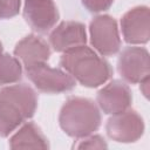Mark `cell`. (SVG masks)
<instances>
[{
	"instance_id": "obj_2",
	"label": "cell",
	"mask_w": 150,
	"mask_h": 150,
	"mask_svg": "<svg viewBox=\"0 0 150 150\" xmlns=\"http://www.w3.org/2000/svg\"><path fill=\"white\" fill-rule=\"evenodd\" d=\"M101 112L96 103L87 97L71 96L61 107L59 123L70 137L83 138L94 134L101 125Z\"/></svg>"
},
{
	"instance_id": "obj_1",
	"label": "cell",
	"mask_w": 150,
	"mask_h": 150,
	"mask_svg": "<svg viewBox=\"0 0 150 150\" xmlns=\"http://www.w3.org/2000/svg\"><path fill=\"white\" fill-rule=\"evenodd\" d=\"M60 66L87 88H97L112 75L110 63L86 45L64 52L60 59Z\"/></svg>"
},
{
	"instance_id": "obj_20",
	"label": "cell",
	"mask_w": 150,
	"mask_h": 150,
	"mask_svg": "<svg viewBox=\"0 0 150 150\" xmlns=\"http://www.w3.org/2000/svg\"><path fill=\"white\" fill-rule=\"evenodd\" d=\"M2 49H4V48H2V43H1V41H0V55L2 54Z\"/></svg>"
},
{
	"instance_id": "obj_16",
	"label": "cell",
	"mask_w": 150,
	"mask_h": 150,
	"mask_svg": "<svg viewBox=\"0 0 150 150\" xmlns=\"http://www.w3.org/2000/svg\"><path fill=\"white\" fill-rule=\"evenodd\" d=\"M76 149H107L108 144L105 139L101 135H88L79 141L77 144L74 145Z\"/></svg>"
},
{
	"instance_id": "obj_15",
	"label": "cell",
	"mask_w": 150,
	"mask_h": 150,
	"mask_svg": "<svg viewBox=\"0 0 150 150\" xmlns=\"http://www.w3.org/2000/svg\"><path fill=\"white\" fill-rule=\"evenodd\" d=\"M22 66L21 62L9 54L0 55V86L13 84L21 80Z\"/></svg>"
},
{
	"instance_id": "obj_6",
	"label": "cell",
	"mask_w": 150,
	"mask_h": 150,
	"mask_svg": "<svg viewBox=\"0 0 150 150\" xmlns=\"http://www.w3.org/2000/svg\"><path fill=\"white\" fill-rule=\"evenodd\" d=\"M117 70L125 82L139 83L150 75L149 52L144 47L124 48L117 60Z\"/></svg>"
},
{
	"instance_id": "obj_11",
	"label": "cell",
	"mask_w": 150,
	"mask_h": 150,
	"mask_svg": "<svg viewBox=\"0 0 150 150\" xmlns=\"http://www.w3.org/2000/svg\"><path fill=\"white\" fill-rule=\"evenodd\" d=\"M14 55L27 69L47 63L50 57V47L42 38L29 34L16 43Z\"/></svg>"
},
{
	"instance_id": "obj_10",
	"label": "cell",
	"mask_w": 150,
	"mask_h": 150,
	"mask_svg": "<svg viewBox=\"0 0 150 150\" xmlns=\"http://www.w3.org/2000/svg\"><path fill=\"white\" fill-rule=\"evenodd\" d=\"M86 26L79 21H63L49 34V43L55 52L64 53L71 48L86 45Z\"/></svg>"
},
{
	"instance_id": "obj_13",
	"label": "cell",
	"mask_w": 150,
	"mask_h": 150,
	"mask_svg": "<svg viewBox=\"0 0 150 150\" xmlns=\"http://www.w3.org/2000/svg\"><path fill=\"white\" fill-rule=\"evenodd\" d=\"M9 148L18 149H48L49 143L46 136L42 134L40 128L33 123L28 122L23 124L11 138Z\"/></svg>"
},
{
	"instance_id": "obj_18",
	"label": "cell",
	"mask_w": 150,
	"mask_h": 150,
	"mask_svg": "<svg viewBox=\"0 0 150 150\" xmlns=\"http://www.w3.org/2000/svg\"><path fill=\"white\" fill-rule=\"evenodd\" d=\"M82 5L91 13H100L109 9L114 0H81Z\"/></svg>"
},
{
	"instance_id": "obj_12",
	"label": "cell",
	"mask_w": 150,
	"mask_h": 150,
	"mask_svg": "<svg viewBox=\"0 0 150 150\" xmlns=\"http://www.w3.org/2000/svg\"><path fill=\"white\" fill-rule=\"evenodd\" d=\"M0 98L13 103L23 114L25 118H32L38 108V95L26 83L12 84L0 89Z\"/></svg>"
},
{
	"instance_id": "obj_14",
	"label": "cell",
	"mask_w": 150,
	"mask_h": 150,
	"mask_svg": "<svg viewBox=\"0 0 150 150\" xmlns=\"http://www.w3.org/2000/svg\"><path fill=\"white\" fill-rule=\"evenodd\" d=\"M23 114L7 100L0 98V137H7L25 121Z\"/></svg>"
},
{
	"instance_id": "obj_9",
	"label": "cell",
	"mask_w": 150,
	"mask_h": 150,
	"mask_svg": "<svg viewBox=\"0 0 150 150\" xmlns=\"http://www.w3.org/2000/svg\"><path fill=\"white\" fill-rule=\"evenodd\" d=\"M96 101L100 109L104 114L114 115L130 108L132 94L125 82L112 80L98 90Z\"/></svg>"
},
{
	"instance_id": "obj_17",
	"label": "cell",
	"mask_w": 150,
	"mask_h": 150,
	"mask_svg": "<svg viewBox=\"0 0 150 150\" xmlns=\"http://www.w3.org/2000/svg\"><path fill=\"white\" fill-rule=\"evenodd\" d=\"M21 0H0V19H11L19 14Z\"/></svg>"
},
{
	"instance_id": "obj_3",
	"label": "cell",
	"mask_w": 150,
	"mask_h": 150,
	"mask_svg": "<svg viewBox=\"0 0 150 150\" xmlns=\"http://www.w3.org/2000/svg\"><path fill=\"white\" fill-rule=\"evenodd\" d=\"M90 43L101 56H111L121 48V38L116 20L107 14L97 15L89 26Z\"/></svg>"
},
{
	"instance_id": "obj_19",
	"label": "cell",
	"mask_w": 150,
	"mask_h": 150,
	"mask_svg": "<svg viewBox=\"0 0 150 150\" xmlns=\"http://www.w3.org/2000/svg\"><path fill=\"white\" fill-rule=\"evenodd\" d=\"M149 82H150L149 76L145 77L144 80H142V81L139 82V84H141V91L143 93V95H144L146 98H148V96H149Z\"/></svg>"
},
{
	"instance_id": "obj_8",
	"label": "cell",
	"mask_w": 150,
	"mask_h": 150,
	"mask_svg": "<svg viewBox=\"0 0 150 150\" xmlns=\"http://www.w3.org/2000/svg\"><path fill=\"white\" fill-rule=\"evenodd\" d=\"M59 16L53 0H25L23 18L29 27L38 33L45 34L54 28Z\"/></svg>"
},
{
	"instance_id": "obj_4",
	"label": "cell",
	"mask_w": 150,
	"mask_h": 150,
	"mask_svg": "<svg viewBox=\"0 0 150 150\" xmlns=\"http://www.w3.org/2000/svg\"><path fill=\"white\" fill-rule=\"evenodd\" d=\"M26 74L38 90L47 94L70 91L76 84V81L64 69L53 68L47 63L27 68Z\"/></svg>"
},
{
	"instance_id": "obj_5",
	"label": "cell",
	"mask_w": 150,
	"mask_h": 150,
	"mask_svg": "<svg viewBox=\"0 0 150 150\" xmlns=\"http://www.w3.org/2000/svg\"><path fill=\"white\" fill-rule=\"evenodd\" d=\"M144 121L141 115L127 109L111 115L105 124V131L110 139L120 143H134L144 134Z\"/></svg>"
},
{
	"instance_id": "obj_7",
	"label": "cell",
	"mask_w": 150,
	"mask_h": 150,
	"mask_svg": "<svg viewBox=\"0 0 150 150\" xmlns=\"http://www.w3.org/2000/svg\"><path fill=\"white\" fill-rule=\"evenodd\" d=\"M122 35L130 45H144L150 38V12L146 6L129 9L121 19Z\"/></svg>"
}]
</instances>
